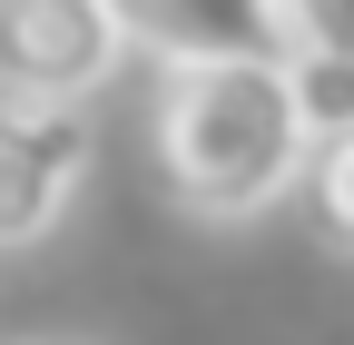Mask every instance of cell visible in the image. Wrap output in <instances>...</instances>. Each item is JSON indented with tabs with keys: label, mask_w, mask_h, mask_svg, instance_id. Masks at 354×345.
<instances>
[{
	"label": "cell",
	"mask_w": 354,
	"mask_h": 345,
	"mask_svg": "<svg viewBox=\"0 0 354 345\" xmlns=\"http://www.w3.org/2000/svg\"><path fill=\"white\" fill-rule=\"evenodd\" d=\"M286 79H295V109H305V139L354 128V50H286Z\"/></svg>",
	"instance_id": "cell-6"
},
{
	"label": "cell",
	"mask_w": 354,
	"mask_h": 345,
	"mask_svg": "<svg viewBox=\"0 0 354 345\" xmlns=\"http://www.w3.org/2000/svg\"><path fill=\"white\" fill-rule=\"evenodd\" d=\"M148 148H158V178L187 218H207V227L266 218L276 197H295V168H305V109H295L286 60L167 69L158 109H148Z\"/></svg>",
	"instance_id": "cell-1"
},
{
	"label": "cell",
	"mask_w": 354,
	"mask_h": 345,
	"mask_svg": "<svg viewBox=\"0 0 354 345\" xmlns=\"http://www.w3.org/2000/svg\"><path fill=\"white\" fill-rule=\"evenodd\" d=\"M109 20L158 69H187V60H286L276 0H109Z\"/></svg>",
	"instance_id": "cell-4"
},
{
	"label": "cell",
	"mask_w": 354,
	"mask_h": 345,
	"mask_svg": "<svg viewBox=\"0 0 354 345\" xmlns=\"http://www.w3.org/2000/svg\"><path fill=\"white\" fill-rule=\"evenodd\" d=\"M88 158H99V139H88L79 99H10L0 89V247H39L69 197L88 188Z\"/></svg>",
	"instance_id": "cell-2"
},
{
	"label": "cell",
	"mask_w": 354,
	"mask_h": 345,
	"mask_svg": "<svg viewBox=\"0 0 354 345\" xmlns=\"http://www.w3.org/2000/svg\"><path fill=\"white\" fill-rule=\"evenodd\" d=\"M20 345H79V335H20Z\"/></svg>",
	"instance_id": "cell-8"
},
{
	"label": "cell",
	"mask_w": 354,
	"mask_h": 345,
	"mask_svg": "<svg viewBox=\"0 0 354 345\" xmlns=\"http://www.w3.org/2000/svg\"><path fill=\"white\" fill-rule=\"evenodd\" d=\"M128 60L109 0H0V89L10 99H88Z\"/></svg>",
	"instance_id": "cell-3"
},
{
	"label": "cell",
	"mask_w": 354,
	"mask_h": 345,
	"mask_svg": "<svg viewBox=\"0 0 354 345\" xmlns=\"http://www.w3.org/2000/svg\"><path fill=\"white\" fill-rule=\"evenodd\" d=\"M295 207L335 256H354V128L335 139H305V168H295Z\"/></svg>",
	"instance_id": "cell-5"
},
{
	"label": "cell",
	"mask_w": 354,
	"mask_h": 345,
	"mask_svg": "<svg viewBox=\"0 0 354 345\" xmlns=\"http://www.w3.org/2000/svg\"><path fill=\"white\" fill-rule=\"evenodd\" d=\"M286 50H354V0H276Z\"/></svg>",
	"instance_id": "cell-7"
}]
</instances>
